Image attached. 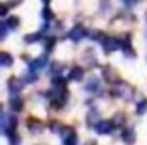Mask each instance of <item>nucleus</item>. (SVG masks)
I'll list each match as a JSON object with an SVG mask.
<instances>
[{"instance_id": "nucleus-1", "label": "nucleus", "mask_w": 147, "mask_h": 145, "mask_svg": "<svg viewBox=\"0 0 147 145\" xmlns=\"http://www.w3.org/2000/svg\"><path fill=\"white\" fill-rule=\"evenodd\" d=\"M101 44L106 51H115V50H120L121 48V41L116 39V38H111V36H103L101 38Z\"/></svg>"}, {"instance_id": "nucleus-2", "label": "nucleus", "mask_w": 147, "mask_h": 145, "mask_svg": "<svg viewBox=\"0 0 147 145\" xmlns=\"http://www.w3.org/2000/svg\"><path fill=\"white\" fill-rule=\"evenodd\" d=\"M86 34H87V33H86V29H84L80 24H77V26L74 28L72 31L69 33V38H70L72 41H80V39L86 36Z\"/></svg>"}, {"instance_id": "nucleus-3", "label": "nucleus", "mask_w": 147, "mask_h": 145, "mask_svg": "<svg viewBox=\"0 0 147 145\" xmlns=\"http://www.w3.org/2000/svg\"><path fill=\"white\" fill-rule=\"evenodd\" d=\"M7 87H9V91H10L12 94H17V92L21 91L22 84H21V80H19V79L12 77V79H9V82H7Z\"/></svg>"}, {"instance_id": "nucleus-4", "label": "nucleus", "mask_w": 147, "mask_h": 145, "mask_svg": "<svg viewBox=\"0 0 147 145\" xmlns=\"http://www.w3.org/2000/svg\"><path fill=\"white\" fill-rule=\"evenodd\" d=\"M113 130V123L111 121H98L96 123V132L98 133H110Z\"/></svg>"}, {"instance_id": "nucleus-5", "label": "nucleus", "mask_w": 147, "mask_h": 145, "mask_svg": "<svg viewBox=\"0 0 147 145\" xmlns=\"http://www.w3.org/2000/svg\"><path fill=\"white\" fill-rule=\"evenodd\" d=\"M82 77H84V70H82L80 67L72 68V70H70V75H69L70 80H82Z\"/></svg>"}, {"instance_id": "nucleus-6", "label": "nucleus", "mask_w": 147, "mask_h": 145, "mask_svg": "<svg viewBox=\"0 0 147 145\" xmlns=\"http://www.w3.org/2000/svg\"><path fill=\"white\" fill-rule=\"evenodd\" d=\"M46 65V56H39L36 58L33 63H31V70H38V68H41V67H45Z\"/></svg>"}, {"instance_id": "nucleus-7", "label": "nucleus", "mask_w": 147, "mask_h": 145, "mask_svg": "<svg viewBox=\"0 0 147 145\" xmlns=\"http://www.w3.org/2000/svg\"><path fill=\"white\" fill-rule=\"evenodd\" d=\"M10 108L14 109V111H19V109L22 108V101H21L17 96H14V97L10 99Z\"/></svg>"}, {"instance_id": "nucleus-8", "label": "nucleus", "mask_w": 147, "mask_h": 145, "mask_svg": "<svg viewBox=\"0 0 147 145\" xmlns=\"http://www.w3.org/2000/svg\"><path fill=\"white\" fill-rule=\"evenodd\" d=\"M2 65L3 67H9V65H12V56L9 55V53H2Z\"/></svg>"}, {"instance_id": "nucleus-9", "label": "nucleus", "mask_w": 147, "mask_h": 145, "mask_svg": "<svg viewBox=\"0 0 147 145\" xmlns=\"http://www.w3.org/2000/svg\"><path fill=\"white\" fill-rule=\"evenodd\" d=\"M63 145H77V137H75V133L65 137V138H63Z\"/></svg>"}, {"instance_id": "nucleus-10", "label": "nucleus", "mask_w": 147, "mask_h": 145, "mask_svg": "<svg viewBox=\"0 0 147 145\" xmlns=\"http://www.w3.org/2000/svg\"><path fill=\"white\" fill-rule=\"evenodd\" d=\"M7 24H9L10 28H17V24H19V19H17V17H9V19H7Z\"/></svg>"}, {"instance_id": "nucleus-11", "label": "nucleus", "mask_w": 147, "mask_h": 145, "mask_svg": "<svg viewBox=\"0 0 147 145\" xmlns=\"http://www.w3.org/2000/svg\"><path fill=\"white\" fill-rule=\"evenodd\" d=\"M147 101H144V103H140V104H139V109H137V113H139V114H142V113H146L147 111Z\"/></svg>"}, {"instance_id": "nucleus-12", "label": "nucleus", "mask_w": 147, "mask_h": 145, "mask_svg": "<svg viewBox=\"0 0 147 145\" xmlns=\"http://www.w3.org/2000/svg\"><path fill=\"white\" fill-rule=\"evenodd\" d=\"M53 44H55V38H50V39H46V50H48V51L53 48Z\"/></svg>"}, {"instance_id": "nucleus-13", "label": "nucleus", "mask_w": 147, "mask_h": 145, "mask_svg": "<svg viewBox=\"0 0 147 145\" xmlns=\"http://www.w3.org/2000/svg\"><path fill=\"white\" fill-rule=\"evenodd\" d=\"M39 33H36V34H34V36H26V41H28V43H33V41H38V39H39Z\"/></svg>"}, {"instance_id": "nucleus-14", "label": "nucleus", "mask_w": 147, "mask_h": 145, "mask_svg": "<svg viewBox=\"0 0 147 145\" xmlns=\"http://www.w3.org/2000/svg\"><path fill=\"white\" fill-rule=\"evenodd\" d=\"M98 87V80H91V84H87V91H94Z\"/></svg>"}, {"instance_id": "nucleus-15", "label": "nucleus", "mask_w": 147, "mask_h": 145, "mask_svg": "<svg viewBox=\"0 0 147 145\" xmlns=\"http://www.w3.org/2000/svg\"><path fill=\"white\" fill-rule=\"evenodd\" d=\"M43 17H45V19H50V17H51V10H50L48 7H45V10H43Z\"/></svg>"}, {"instance_id": "nucleus-16", "label": "nucleus", "mask_w": 147, "mask_h": 145, "mask_svg": "<svg viewBox=\"0 0 147 145\" xmlns=\"http://www.w3.org/2000/svg\"><path fill=\"white\" fill-rule=\"evenodd\" d=\"M7 10H9V7H7V5L3 3V5H2V9H0V14H2V17H5V14H7Z\"/></svg>"}, {"instance_id": "nucleus-17", "label": "nucleus", "mask_w": 147, "mask_h": 145, "mask_svg": "<svg viewBox=\"0 0 147 145\" xmlns=\"http://www.w3.org/2000/svg\"><path fill=\"white\" fill-rule=\"evenodd\" d=\"M5 28H7V24H5V21L2 22V38H5Z\"/></svg>"}, {"instance_id": "nucleus-18", "label": "nucleus", "mask_w": 147, "mask_h": 145, "mask_svg": "<svg viewBox=\"0 0 147 145\" xmlns=\"http://www.w3.org/2000/svg\"><path fill=\"white\" fill-rule=\"evenodd\" d=\"M9 2H10V3H12V5H16V3H19V2H21V0H9Z\"/></svg>"}, {"instance_id": "nucleus-19", "label": "nucleus", "mask_w": 147, "mask_h": 145, "mask_svg": "<svg viewBox=\"0 0 147 145\" xmlns=\"http://www.w3.org/2000/svg\"><path fill=\"white\" fill-rule=\"evenodd\" d=\"M43 2H45V3H46V5H48V3H50V0H43Z\"/></svg>"}]
</instances>
